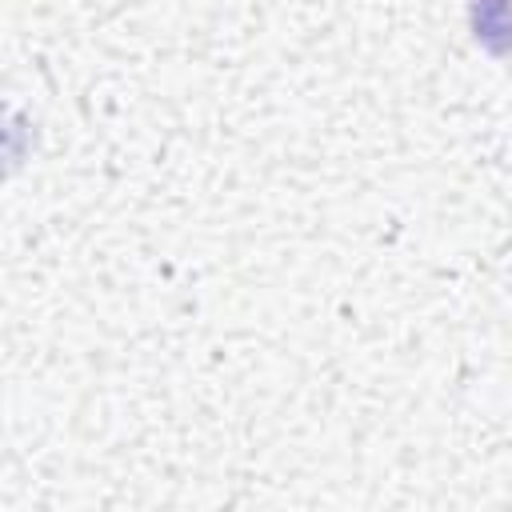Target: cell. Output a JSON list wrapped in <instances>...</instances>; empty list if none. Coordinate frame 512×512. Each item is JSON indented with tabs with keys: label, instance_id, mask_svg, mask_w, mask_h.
Here are the masks:
<instances>
[{
	"label": "cell",
	"instance_id": "cell-1",
	"mask_svg": "<svg viewBox=\"0 0 512 512\" xmlns=\"http://www.w3.org/2000/svg\"><path fill=\"white\" fill-rule=\"evenodd\" d=\"M472 36L492 56L512 60V0H472Z\"/></svg>",
	"mask_w": 512,
	"mask_h": 512
}]
</instances>
